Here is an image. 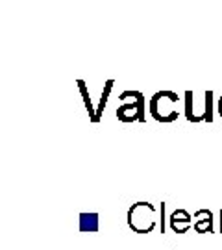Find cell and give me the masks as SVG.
I'll list each match as a JSON object with an SVG mask.
<instances>
[{"label":"cell","mask_w":222,"mask_h":250,"mask_svg":"<svg viewBox=\"0 0 222 250\" xmlns=\"http://www.w3.org/2000/svg\"><path fill=\"white\" fill-rule=\"evenodd\" d=\"M178 104H180L178 93H174V91H158L148 100V113L152 115L154 121L169 125L180 117Z\"/></svg>","instance_id":"1"},{"label":"cell","mask_w":222,"mask_h":250,"mask_svg":"<svg viewBox=\"0 0 222 250\" xmlns=\"http://www.w3.org/2000/svg\"><path fill=\"white\" fill-rule=\"evenodd\" d=\"M121 106L117 107V119L121 123H142L146 115V100L141 91H122L119 95Z\"/></svg>","instance_id":"2"},{"label":"cell","mask_w":222,"mask_h":250,"mask_svg":"<svg viewBox=\"0 0 222 250\" xmlns=\"http://www.w3.org/2000/svg\"><path fill=\"white\" fill-rule=\"evenodd\" d=\"M156 206L150 202H135L128 209V226L135 233H150L158 226Z\"/></svg>","instance_id":"3"},{"label":"cell","mask_w":222,"mask_h":250,"mask_svg":"<svg viewBox=\"0 0 222 250\" xmlns=\"http://www.w3.org/2000/svg\"><path fill=\"white\" fill-rule=\"evenodd\" d=\"M183 106H185V119L189 123H202V121H205V95H204V104L198 109L196 107V93L195 91H185V95H183Z\"/></svg>","instance_id":"4"},{"label":"cell","mask_w":222,"mask_h":250,"mask_svg":"<svg viewBox=\"0 0 222 250\" xmlns=\"http://www.w3.org/2000/svg\"><path fill=\"white\" fill-rule=\"evenodd\" d=\"M193 219H195L193 228H195L196 233H215L213 211H209V209H198Z\"/></svg>","instance_id":"5"},{"label":"cell","mask_w":222,"mask_h":250,"mask_svg":"<svg viewBox=\"0 0 222 250\" xmlns=\"http://www.w3.org/2000/svg\"><path fill=\"white\" fill-rule=\"evenodd\" d=\"M193 217L187 213L185 209H176L174 213L169 217V224L170 230L174 233H185L191 226H193Z\"/></svg>","instance_id":"6"},{"label":"cell","mask_w":222,"mask_h":250,"mask_svg":"<svg viewBox=\"0 0 222 250\" xmlns=\"http://www.w3.org/2000/svg\"><path fill=\"white\" fill-rule=\"evenodd\" d=\"M98 213H80V232L95 233L98 232Z\"/></svg>","instance_id":"7"},{"label":"cell","mask_w":222,"mask_h":250,"mask_svg":"<svg viewBox=\"0 0 222 250\" xmlns=\"http://www.w3.org/2000/svg\"><path fill=\"white\" fill-rule=\"evenodd\" d=\"M113 85H115V80H107L104 83V91L100 95V100H98V106H97V119H95V123H100V119L104 115V109L107 106V100H109V95L113 91Z\"/></svg>","instance_id":"8"},{"label":"cell","mask_w":222,"mask_h":250,"mask_svg":"<svg viewBox=\"0 0 222 250\" xmlns=\"http://www.w3.org/2000/svg\"><path fill=\"white\" fill-rule=\"evenodd\" d=\"M76 83H78V87H80V93H81V97H83L85 107H87V111H89V119H91V123H95V119H97V107L93 106V100H91V95H89V91H87V85H85L83 80H78Z\"/></svg>","instance_id":"9"},{"label":"cell","mask_w":222,"mask_h":250,"mask_svg":"<svg viewBox=\"0 0 222 250\" xmlns=\"http://www.w3.org/2000/svg\"><path fill=\"white\" fill-rule=\"evenodd\" d=\"M204 95H205V123H213L215 95H213V91H204Z\"/></svg>","instance_id":"10"},{"label":"cell","mask_w":222,"mask_h":250,"mask_svg":"<svg viewBox=\"0 0 222 250\" xmlns=\"http://www.w3.org/2000/svg\"><path fill=\"white\" fill-rule=\"evenodd\" d=\"M165 209H167V204L161 202L160 204V232L165 233Z\"/></svg>","instance_id":"11"},{"label":"cell","mask_w":222,"mask_h":250,"mask_svg":"<svg viewBox=\"0 0 222 250\" xmlns=\"http://www.w3.org/2000/svg\"><path fill=\"white\" fill-rule=\"evenodd\" d=\"M217 109H219V115L222 117V95H221V99L217 100Z\"/></svg>","instance_id":"12"},{"label":"cell","mask_w":222,"mask_h":250,"mask_svg":"<svg viewBox=\"0 0 222 250\" xmlns=\"http://www.w3.org/2000/svg\"><path fill=\"white\" fill-rule=\"evenodd\" d=\"M219 217H221V219H219V232L222 233V209H221V213H219Z\"/></svg>","instance_id":"13"}]
</instances>
